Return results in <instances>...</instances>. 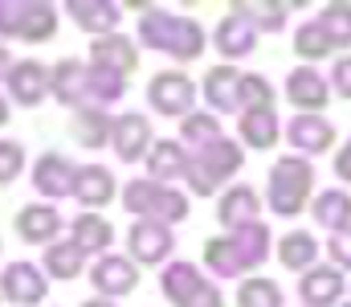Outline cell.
Here are the masks:
<instances>
[{
  "label": "cell",
  "instance_id": "cell-1",
  "mask_svg": "<svg viewBox=\"0 0 351 307\" xmlns=\"http://www.w3.org/2000/svg\"><path fill=\"white\" fill-rule=\"evenodd\" d=\"M269 229L262 221H250L241 229H229L221 238H208L204 242V266L217 275V279H241L250 271H258L265 258H269Z\"/></svg>",
  "mask_w": 351,
  "mask_h": 307
},
{
  "label": "cell",
  "instance_id": "cell-2",
  "mask_svg": "<svg viewBox=\"0 0 351 307\" xmlns=\"http://www.w3.org/2000/svg\"><path fill=\"white\" fill-rule=\"evenodd\" d=\"M139 41L156 54H168L176 62H196L208 45L204 29L196 16H184V12H168V8H156V4H143L139 8Z\"/></svg>",
  "mask_w": 351,
  "mask_h": 307
},
{
  "label": "cell",
  "instance_id": "cell-3",
  "mask_svg": "<svg viewBox=\"0 0 351 307\" xmlns=\"http://www.w3.org/2000/svg\"><path fill=\"white\" fill-rule=\"evenodd\" d=\"M245 164V152H241V144H233V139H213V144H204V148H196V152H188V164H184V181H188V189L196 193V197H213L237 168Z\"/></svg>",
  "mask_w": 351,
  "mask_h": 307
},
{
  "label": "cell",
  "instance_id": "cell-4",
  "mask_svg": "<svg viewBox=\"0 0 351 307\" xmlns=\"http://www.w3.org/2000/svg\"><path fill=\"white\" fill-rule=\"evenodd\" d=\"M315 193V168L311 160L294 156H278L269 168V185H265V201L274 209V217H298L306 209V197Z\"/></svg>",
  "mask_w": 351,
  "mask_h": 307
},
{
  "label": "cell",
  "instance_id": "cell-5",
  "mask_svg": "<svg viewBox=\"0 0 351 307\" xmlns=\"http://www.w3.org/2000/svg\"><path fill=\"white\" fill-rule=\"evenodd\" d=\"M123 205H127V213H135L139 221H160V225H180V221H188V197L184 193H176L168 185H160V181H131L127 189H123Z\"/></svg>",
  "mask_w": 351,
  "mask_h": 307
},
{
  "label": "cell",
  "instance_id": "cell-6",
  "mask_svg": "<svg viewBox=\"0 0 351 307\" xmlns=\"http://www.w3.org/2000/svg\"><path fill=\"white\" fill-rule=\"evenodd\" d=\"M58 33V8L41 0H0V37L41 45Z\"/></svg>",
  "mask_w": 351,
  "mask_h": 307
},
{
  "label": "cell",
  "instance_id": "cell-7",
  "mask_svg": "<svg viewBox=\"0 0 351 307\" xmlns=\"http://www.w3.org/2000/svg\"><path fill=\"white\" fill-rule=\"evenodd\" d=\"M160 291L172 307H225V295L213 279L200 275L196 262H168L160 275Z\"/></svg>",
  "mask_w": 351,
  "mask_h": 307
},
{
  "label": "cell",
  "instance_id": "cell-8",
  "mask_svg": "<svg viewBox=\"0 0 351 307\" xmlns=\"http://www.w3.org/2000/svg\"><path fill=\"white\" fill-rule=\"evenodd\" d=\"M147 102H152L156 115L188 119V115H192V102H196V82H192L184 70H160V74L147 82Z\"/></svg>",
  "mask_w": 351,
  "mask_h": 307
},
{
  "label": "cell",
  "instance_id": "cell-9",
  "mask_svg": "<svg viewBox=\"0 0 351 307\" xmlns=\"http://www.w3.org/2000/svg\"><path fill=\"white\" fill-rule=\"evenodd\" d=\"M176 250V238H172V225H160V221H135L127 229V258L139 266H160L168 262Z\"/></svg>",
  "mask_w": 351,
  "mask_h": 307
},
{
  "label": "cell",
  "instance_id": "cell-10",
  "mask_svg": "<svg viewBox=\"0 0 351 307\" xmlns=\"http://www.w3.org/2000/svg\"><path fill=\"white\" fill-rule=\"evenodd\" d=\"M152 144H156V135H152V123H147L143 111H123V115L114 119L110 148H114V156H119L123 164H139V160H147Z\"/></svg>",
  "mask_w": 351,
  "mask_h": 307
},
{
  "label": "cell",
  "instance_id": "cell-11",
  "mask_svg": "<svg viewBox=\"0 0 351 307\" xmlns=\"http://www.w3.org/2000/svg\"><path fill=\"white\" fill-rule=\"evenodd\" d=\"M45 291H49V279H45V271L33 266V262H8V266L0 271V299H8V304L37 307L45 299Z\"/></svg>",
  "mask_w": 351,
  "mask_h": 307
},
{
  "label": "cell",
  "instance_id": "cell-12",
  "mask_svg": "<svg viewBox=\"0 0 351 307\" xmlns=\"http://www.w3.org/2000/svg\"><path fill=\"white\" fill-rule=\"evenodd\" d=\"M90 283L102 299H123L139 287V266L127 258V254H102L94 266H90Z\"/></svg>",
  "mask_w": 351,
  "mask_h": 307
},
{
  "label": "cell",
  "instance_id": "cell-13",
  "mask_svg": "<svg viewBox=\"0 0 351 307\" xmlns=\"http://www.w3.org/2000/svg\"><path fill=\"white\" fill-rule=\"evenodd\" d=\"M74 181H78V168L70 164V156H62V152L37 156V164H33V189L41 197H49V201L74 197Z\"/></svg>",
  "mask_w": 351,
  "mask_h": 307
},
{
  "label": "cell",
  "instance_id": "cell-14",
  "mask_svg": "<svg viewBox=\"0 0 351 307\" xmlns=\"http://www.w3.org/2000/svg\"><path fill=\"white\" fill-rule=\"evenodd\" d=\"M213 45H217V54H221L225 66H229V62L250 58V54L258 49V29H254L237 8H229V16H221V25L213 29Z\"/></svg>",
  "mask_w": 351,
  "mask_h": 307
},
{
  "label": "cell",
  "instance_id": "cell-15",
  "mask_svg": "<svg viewBox=\"0 0 351 307\" xmlns=\"http://www.w3.org/2000/svg\"><path fill=\"white\" fill-rule=\"evenodd\" d=\"M62 229H66V221H62V213L53 209V205H25L21 213H16V234L29 242V246H53L58 238H62Z\"/></svg>",
  "mask_w": 351,
  "mask_h": 307
},
{
  "label": "cell",
  "instance_id": "cell-16",
  "mask_svg": "<svg viewBox=\"0 0 351 307\" xmlns=\"http://www.w3.org/2000/svg\"><path fill=\"white\" fill-rule=\"evenodd\" d=\"M343 291H348V279H343V271L339 266H311L302 279H298V299L306 307H331L343 299Z\"/></svg>",
  "mask_w": 351,
  "mask_h": 307
},
{
  "label": "cell",
  "instance_id": "cell-17",
  "mask_svg": "<svg viewBox=\"0 0 351 307\" xmlns=\"http://www.w3.org/2000/svg\"><path fill=\"white\" fill-rule=\"evenodd\" d=\"M286 99L294 102L302 115H319L327 99H331V82L315 70V66H298V70H290V78H286Z\"/></svg>",
  "mask_w": 351,
  "mask_h": 307
},
{
  "label": "cell",
  "instance_id": "cell-18",
  "mask_svg": "<svg viewBox=\"0 0 351 307\" xmlns=\"http://www.w3.org/2000/svg\"><path fill=\"white\" fill-rule=\"evenodd\" d=\"M286 139H290V148H298L302 160H311V156H323L335 144V127L323 115H294L290 127H286Z\"/></svg>",
  "mask_w": 351,
  "mask_h": 307
},
{
  "label": "cell",
  "instance_id": "cell-19",
  "mask_svg": "<svg viewBox=\"0 0 351 307\" xmlns=\"http://www.w3.org/2000/svg\"><path fill=\"white\" fill-rule=\"evenodd\" d=\"M8 95L16 106H37V102L49 95V66H41L37 58H25V62H16L12 66V74H8Z\"/></svg>",
  "mask_w": 351,
  "mask_h": 307
},
{
  "label": "cell",
  "instance_id": "cell-20",
  "mask_svg": "<svg viewBox=\"0 0 351 307\" xmlns=\"http://www.w3.org/2000/svg\"><path fill=\"white\" fill-rule=\"evenodd\" d=\"M90 66H98V70H110V74H131L135 66H139V49H135V41L131 37H123V33H110V37H94V45H90Z\"/></svg>",
  "mask_w": 351,
  "mask_h": 307
},
{
  "label": "cell",
  "instance_id": "cell-21",
  "mask_svg": "<svg viewBox=\"0 0 351 307\" xmlns=\"http://www.w3.org/2000/svg\"><path fill=\"white\" fill-rule=\"evenodd\" d=\"M204 102L213 106V111H221V115H233V111H241V70L237 66H213L208 74H204Z\"/></svg>",
  "mask_w": 351,
  "mask_h": 307
},
{
  "label": "cell",
  "instance_id": "cell-22",
  "mask_svg": "<svg viewBox=\"0 0 351 307\" xmlns=\"http://www.w3.org/2000/svg\"><path fill=\"white\" fill-rule=\"evenodd\" d=\"M258 213H262V197H258L254 185H233V189H225L221 201H217V221H221L225 229H241V225L258 221Z\"/></svg>",
  "mask_w": 351,
  "mask_h": 307
},
{
  "label": "cell",
  "instance_id": "cell-23",
  "mask_svg": "<svg viewBox=\"0 0 351 307\" xmlns=\"http://www.w3.org/2000/svg\"><path fill=\"white\" fill-rule=\"evenodd\" d=\"M49 95L62 102V106H86V66L78 58H62L53 70H49Z\"/></svg>",
  "mask_w": 351,
  "mask_h": 307
},
{
  "label": "cell",
  "instance_id": "cell-24",
  "mask_svg": "<svg viewBox=\"0 0 351 307\" xmlns=\"http://www.w3.org/2000/svg\"><path fill=\"white\" fill-rule=\"evenodd\" d=\"M319 238L311 234V229H290V234H282L278 238V262L286 266V271H298V275H306L311 266H319Z\"/></svg>",
  "mask_w": 351,
  "mask_h": 307
},
{
  "label": "cell",
  "instance_id": "cell-25",
  "mask_svg": "<svg viewBox=\"0 0 351 307\" xmlns=\"http://www.w3.org/2000/svg\"><path fill=\"white\" fill-rule=\"evenodd\" d=\"M114 193H119V185H114V172H110V168H102V164H82V168H78V181H74L78 205L102 209V205L114 201Z\"/></svg>",
  "mask_w": 351,
  "mask_h": 307
},
{
  "label": "cell",
  "instance_id": "cell-26",
  "mask_svg": "<svg viewBox=\"0 0 351 307\" xmlns=\"http://www.w3.org/2000/svg\"><path fill=\"white\" fill-rule=\"evenodd\" d=\"M66 12L78 29H86L94 37H110L119 29V16H123L119 4H106V0H70Z\"/></svg>",
  "mask_w": 351,
  "mask_h": 307
},
{
  "label": "cell",
  "instance_id": "cell-27",
  "mask_svg": "<svg viewBox=\"0 0 351 307\" xmlns=\"http://www.w3.org/2000/svg\"><path fill=\"white\" fill-rule=\"evenodd\" d=\"M70 242L82 250V254H106L110 246H114V225L106 221V217H98V213H78L74 221H70Z\"/></svg>",
  "mask_w": 351,
  "mask_h": 307
},
{
  "label": "cell",
  "instance_id": "cell-28",
  "mask_svg": "<svg viewBox=\"0 0 351 307\" xmlns=\"http://www.w3.org/2000/svg\"><path fill=\"white\" fill-rule=\"evenodd\" d=\"M184 164H188V148L180 139H156L152 152H147V177L160 181V185L184 177Z\"/></svg>",
  "mask_w": 351,
  "mask_h": 307
},
{
  "label": "cell",
  "instance_id": "cell-29",
  "mask_svg": "<svg viewBox=\"0 0 351 307\" xmlns=\"http://www.w3.org/2000/svg\"><path fill=\"white\" fill-rule=\"evenodd\" d=\"M110 131H114V119L102 111V106H82L74 115V139L86 148V152H98L110 144Z\"/></svg>",
  "mask_w": 351,
  "mask_h": 307
},
{
  "label": "cell",
  "instance_id": "cell-30",
  "mask_svg": "<svg viewBox=\"0 0 351 307\" xmlns=\"http://www.w3.org/2000/svg\"><path fill=\"white\" fill-rule=\"evenodd\" d=\"M237 127H241V139H245V148H274L278 144V111L274 106H265V111H245V115H237Z\"/></svg>",
  "mask_w": 351,
  "mask_h": 307
},
{
  "label": "cell",
  "instance_id": "cell-31",
  "mask_svg": "<svg viewBox=\"0 0 351 307\" xmlns=\"http://www.w3.org/2000/svg\"><path fill=\"white\" fill-rule=\"evenodd\" d=\"M311 213H315V221L323 225V229H331V234H339V229H351V193L343 189H323L315 205H311Z\"/></svg>",
  "mask_w": 351,
  "mask_h": 307
},
{
  "label": "cell",
  "instance_id": "cell-32",
  "mask_svg": "<svg viewBox=\"0 0 351 307\" xmlns=\"http://www.w3.org/2000/svg\"><path fill=\"white\" fill-rule=\"evenodd\" d=\"M82 266H86V254L74 242H62L58 238L53 246H45V275L49 279H78Z\"/></svg>",
  "mask_w": 351,
  "mask_h": 307
},
{
  "label": "cell",
  "instance_id": "cell-33",
  "mask_svg": "<svg viewBox=\"0 0 351 307\" xmlns=\"http://www.w3.org/2000/svg\"><path fill=\"white\" fill-rule=\"evenodd\" d=\"M123 95H127V78L123 74L86 66V106H106V102H119Z\"/></svg>",
  "mask_w": 351,
  "mask_h": 307
},
{
  "label": "cell",
  "instance_id": "cell-34",
  "mask_svg": "<svg viewBox=\"0 0 351 307\" xmlns=\"http://www.w3.org/2000/svg\"><path fill=\"white\" fill-rule=\"evenodd\" d=\"M294 54H298L302 62H319V58L335 54V41L327 37V29H323L319 21H306V25H298V33H294Z\"/></svg>",
  "mask_w": 351,
  "mask_h": 307
},
{
  "label": "cell",
  "instance_id": "cell-35",
  "mask_svg": "<svg viewBox=\"0 0 351 307\" xmlns=\"http://www.w3.org/2000/svg\"><path fill=\"white\" fill-rule=\"evenodd\" d=\"M213 139H221V119L217 115H188V119H180V144L188 148V152H196V148H204V144H213Z\"/></svg>",
  "mask_w": 351,
  "mask_h": 307
},
{
  "label": "cell",
  "instance_id": "cell-36",
  "mask_svg": "<svg viewBox=\"0 0 351 307\" xmlns=\"http://www.w3.org/2000/svg\"><path fill=\"white\" fill-rule=\"evenodd\" d=\"M237 307H286V299H282V287H278L274 279L250 275V279H241V287H237Z\"/></svg>",
  "mask_w": 351,
  "mask_h": 307
},
{
  "label": "cell",
  "instance_id": "cell-37",
  "mask_svg": "<svg viewBox=\"0 0 351 307\" xmlns=\"http://www.w3.org/2000/svg\"><path fill=\"white\" fill-rule=\"evenodd\" d=\"M258 33H278L286 29V4H269V0H245V4H233Z\"/></svg>",
  "mask_w": 351,
  "mask_h": 307
},
{
  "label": "cell",
  "instance_id": "cell-38",
  "mask_svg": "<svg viewBox=\"0 0 351 307\" xmlns=\"http://www.w3.org/2000/svg\"><path fill=\"white\" fill-rule=\"evenodd\" d=\"M315 21L327 29V37L335 41V49H351V4H327Z\"/></svg>",
  "mask_w": 351,
  "mask_h": 307
},
{
  "label": "cell",
  "instance_id": "cell-39",
  "mask_svg": "<svg viewBox=\"0 0 351 307\" xmlns=\"http://www.w3.org/2000/svg\"><path fill=\"white\" fill-rule=\"evenodd\" d=\"M274 106V87L262 74H241V115L245 111H265Z\"/></svg>",
  "mask_w": 351,
  "mask_h": 307
},
{
  "label": "cell",
  "instance_id": "cell-40",
  "mask_svg": "<svg viewBox=\"0 0 351 307\" xmlns=\"http://www.w3.org/2000/svg\"><path fill=\"white\" fill-rule=\"evenodd\" d=\"M25 172V144L0 139V185H12Z\"/></svg>",
  "mask_w": 351,
  "mask_h": 307
},
{
  "label": "cell",
  "instance_id": "cell-41",
  "mask_svg": "<svg viewBox=\"0 0 351 307\" xmlns=\"http://www.w3.org/2000/svg\"><path fill=\"white\" fill-rule=\"evenodd\" d=\"M327 254H331V266H339V271H351V229H339V234H331V242H327Z\"/></svg>",
  "mask_w": 351,
  "mask_h": 307
},
{
  "label": "cell",
  "instance_id": "cell-42",
  "mask_svg": "<svg viewBox=\"0 0 351 307\" xmlns=\"http://www.w3.org/2000/svg\"><path fill=\"white\" fill-rule=\"evenodd\" d=\"M331 91L339 99H351V54L335 58V66H331Z\"/></svg>",
  "mask_w": 351,
  "mask_h": 307
},
{
  "label": "cell",
  "instance_id": "cell-43",
  "mask_svg": "<svg viewBox=\"0 0 351 307\" xmlns=\"http://www.w3.org/2000/svg\"><path fill=\"white\" fill-rule=\"evenodd\" d=\"M335 177L343 185H351V135H348V144L339 148V156H335Z\"/></svg>",
  "mask_w": 351,
  "mask_h": 307
},
{
  "label": "cell",
  "instance_id": "cell-44",
  "mask_svg": "<svg viewBox=\"0 0 351 307\" xmlns=\"http://www.w3.org/2000/svg\"><path fill=\"white\" fill-rule=\"evenodd\" d=\"M12 66H16V62H12V49H8V45L0 41V82H8V74H12Z\"/></svg>",
  "mask_w": 351,
  "mask_h": 307
},
{
  "label": "cell",
  "instance_id": "cell-45",
  "mask_svg": "<svg viewBox=\"0 0 351 307\" xmlns=\"http://www.w3.org/2000/svg\"><path fill=\"white\" fill-rule=\"evenodd\" d=\"M82 307H119L114 299H102V295H94V299H86Z\"/></svg>",
  "mask_w": 351,
  "mask_h": 307
},
{
  "label": "cell",
  "instance_id": "cell-46",
  "mask_svg": "<svg viewBox=\"0 0 351 307\" xmlns=\"http://www.w3.org/2000/svg\"><path fill=\"white\" fill-rule=\"evenodd\" d=\"M8 123V99H0V127Z\"/></svg>",
  "mask_w": 351,
  "mask_h": 307
}]
</instances>
